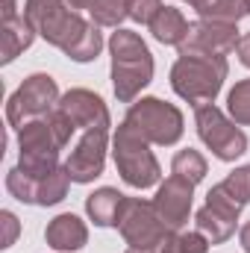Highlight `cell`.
<instances>
[{"label": "cell", "instance_id": "cell-1", "mask_svg": "<svg viewBox=\"0 0 250 253\" xmlns=\"http://www.w3.org/2000/svg\"><path fill=\"white\" fill-rule=\"evenodd\" d=\"M24 15L39 36H44L53 47L65 50L77 62H91L103 47L97 27L85 24L77 12H71L65 0H27Z\"/></svg>", "mask_w": 250, "mask_h": 253}, {"label": "cell", "instance_id": "cell-2", "mask_svg": "<svg viewBox=\"0 0 250 253\" xmlns=\"http://www.w3.org/2000/svg\"><path fill=\"white\" fill-rule=\"evenodd\" d=\"M112 47V83H115V94L121 103H129L153 77V56L147 50V44L129 33L118 30L109 42Z\"/></svg>", "mask_w": 250, "mask_h": 253}, {"label": "cell", "instance_id": "cell-3", "mask_svg": "<svg viewBox=\"0 0 250 253\" xmlns=\"http://www.w3.org/2000/svg\"><path fill=\"white\" fill-rule=\"evenodd\" d=\"M227 77V59L209 56V53H180V62L171 71V85L188 103L206 106L221 91V83Z\"/></svg>", "mask_w": 250, "mask_h": 253}, {"label": "cell", "instance_id": "cell-4", "mask_svg": "<svg viewBox=\"0 0 250 253\" xmlns=\"http://www.w3.org/2000/svg\"><path fill=\"white\" fill-rule=\"evenodd\" d=\"M121 236L132 251L141 253H171L174 245V230L162 224V218L156 215L153 203L138 200V197H126L121 206V218H118Z\"/></svg>", "mask_w": 250, "mask_h": 253}, {"label": "cell", "instance_id": "cell-5", "mask_svg": "<svg viewBox=\"0 0 250 253\" xmlns=\"http://www.w3.org/2000/svg\"><path fill=\"white\" fill-rule=\"evenodd\" d=\"M124 126L132 129L138 138L153 144H174L183 135V115L177 106L162 103L156 97H144L132 103L129 115L124 118Z\"/></svg>", "mask_w": 250, "mask_h": 253}, {"label": "cell", "instance_id": "cell-6", "mask_svg": "<svg viewBox=\"0 0 250 253\" xmlns=\"http://www.w3.org/2000/svg\"><path fill=\"white\" fill-rule=\"evenodd\" d=\"M65 144L47 118H36L21 126V171L30 177H47L56 171V156Z\"/></svg>", "mask_w": 250, "mask_h": 253}, {"label": "cell", "instance_id": "cell-7", "mask_svg": "<svg viewBox=\"0 0 250 253\" xmlns=\"http://www.w3.org/2000/svg\"><path fill=\"white\" fill-rule=\"evenodd\" d=\"M115 165L132 189H150L153 183H159V162L156 156L147 150V141L138 138L132 129L124 124L118 126L115 135Z\"/></svg>", "mask_w": 250, "mask_h": 253}, {"label": "cell", "instance_id": "cell-8", "mask_svg": "<svg viewBox=\"0 0 250 253\" xmlns=\"http://www.w3.org/2000/svg\"><path fill=\"white\" fill-rule=\"evenodd\" d=\"M56 103V83L47 74H33L24 80V85L9 97L6 106V118L15 129H21L24 124L36 121V118H47L53 112Z\"/></svg>", "mask_w": 250, "mask_h": 253}, {"label": "cell", "instance_id": "cell-9", "mask_svg": "<svg viewBox=\"0 0 250 253\" xmlns=\"http://www.w3.org/2000/svg\"><path fill=\"white\" fill-rule=\"evenodd\" d=\"M197 132L206 141V147L224 162H230V159H236L248 150V135L236 124H230L224 118V112L215 109L212 103L197 106Z\"/></svg>", "mask_w": 250, "mask_h": 253}, {"label": "cell", "instance_id": "cell-10", "mask_svg": "<svg viewBox=\"0 0 250 253\" xmlns=\"http://www.w3.org/2000/svg\"><path fill=\"white\" fill-rule=\"evenodd\" d=\"M242 206H245V203H239L230 191L218 183L215 189L209 191L206 206L197 212V230H200L212 245L227 242V239L233 236V230H236V221H239Z\"/></svg>", "mask_w": 250, "mask_h": 253}, {"label": "cell", "instance_id": "cell-11", "mask_svg": "<svg viewBox=\"0 0 250 253\" xmlns=\"http://www.w3.org/2000/svg\"><path fill=\"white\" fill-rule=\"evenodd\" d=\"M239 30L236 24H224V21H206L200 18L197 24L188 27L186 42L180 44V53H209V56H224L230 50H236L239 44Z\"/></svg>", "mask_w": 250, "mask_h": 253}, {"label": "cell", "instance_id": "cell-12", "mask_svg": "<svg viewBox=\"0 0 250 253\" xmlns=\"http://www.w3.org/2000/svg\"><path fill=\"white\" fill-rule=\"evenodd\" d=\"M103 159H106V129H85V135L80 138L65 165L71 183H91L94 177H100Z\"/></svg>", "mask_w": 250, "mask_h": 253}, {"label": "cell", "instance_id": "cell-13", "mask_svg": "<svg viewBox=\"0 0 250 253\" xmlns=\"http://www.w3.org/2000/svg\"><path fill=\"white\" fill-rule=\"evenodd\" d=\"M191 194H194V183H188L183 177H168L165 186L159 189L156 200H153V209L156 215L162 218L165 227L171 230H180L188 221V212H191Z\"/></svg>", "mask_w": 250, "mask_h": 253}, {"label": "cell", "instance_id": "cell-14", "mask_svg": "<svg viewBox=\"0 0 250 253\" xmlns=\"http://www.w3.org/2000/svg\"><path fill=\"white\" fill-rule=\"evenodd\" d=\"M56 106L71 118L74 126H85V129H106V126H109V112H106L103 100H100L97 94L85 91V88L68 91Z\"/></svg>", "mask_w": 250, "mask_h": 253}, {"label": "cell", "instance_id": "cell-15", "mask_svg": "<svg viewBox=\"0 0 250 253\" xmlns=\"http://www.w3.org/2000/svg\"><path fill=\"white\" fill-rule=\"evenodd\" d=\"M44 239L53 251H80L88 242V230L77 215H59L44 230Z\"/></svg>", "mask_w": 250, "mask_h": 253}, {"label": "cell", "instance_id": "cell-16", "mask_svg": "<svg viewBox=\"0 0 250 253\" xmlns=\"http://www.w3.org/2000/svg\"><path fill=\"white\" fill-rule=\"evenodd\" d=\"M0 39H3V62H12L21 50L33 44L36 27L27 21V15H12V18H3Z\"/></svg>", "mask_w": 250, "mask_h": 253}, {"label": "cell", "instance_id": "cell-17", "mask_svg": "<svg viewBox=\"0 0 250 253\" xmlns=\"http://www.w3.org/2000/svg\"><path fill=\"white\" fill-rule=\"evenodd\" d=\"M124 200L126 197L118 189H97L85 200V209H88V215L97 227H118Z\"/></svg>", "mask_w": 250, "mask_h": 253}, {"label": "cell", "instance_id": "cell-18", "mask_svg": "<svg viewBox=\"0 0 250 253\" xmlns=\"http://www.w3.org/2000/svg\"><path fill=\"white\" fill-rule=\"evenodd\" d=\"M188 24L186 18H183V12L180 9H174V6H162L159 12H156V18L150 21V33L156 36V42H162V44H183L188 36Z\"/></svg>", "mask_w": 250, "mask_h": 253}, {"label": "cell", "instance_id": "cell-19", "mask_svg": "<svg viewBox=\"0 0 250 253\" xmlns=\"http://www.w3.org/2000/svg\"><path fill=\"white\" fill-rule=\"evenodd\" d=\"M200 18L206 21H224V24H239V18H245L248 0H188Z\"/></svg>", "mask_w": 250, "mask_h": 253}, {"label": "cell", "instance_id": "cell-20", "mask_svg": "<svg viewBox=\"0 0 250 253\" xmlns=\"http://www.w3.org/2000/svg\"><path fill=\"white\" fill-rule=\"evenodd\" d=\"M68 168H56L47 177H36V206H53L68 194Z\"/></svg>", "mask_w": 250, "mask_h": 253}, {"label": "cell", "instance_id": "cell-21", "mask_svg": "<svg viewBox=\"0 0 250 253\" xmlns=\"http://www.w3.org/2000/svg\"><path fill=\"white\" fill-rule=\"evenodd\" d=\"M171 168H174V174L177 177H183L188 183H200L203 177H206V159L197 153V150H180L177 156H174V162H171Z\"/></svg>", "mask_w": 250, "mask_h": 253}, {"label": "cell", "instance_id": "cell-22", "mask_svg": "<svg viewBox=\"0 0 250 253\" xmlns=\"http://www.w3.org/2000/svg\"><path fill=\"white\" fill-rule=\"evenodd\" d=\"M88 9L100 27H118L124 18H129V0H94Z\"/></svg>", "mask_w": 250, "mask_h": 253}, {"label": "cell", "instance_id": "cell-23", "mask_svg": "<svg viewBox=\"0 0 250 253\" xmlns=\"http://www.w3.org/2000/svg\"><path fill=\"white\" fill-rule=\"evenodd\" d=\"M227 109H230V115H233L236 124H250V80H242L230 91Z\"/></svg>", "mask_w": 250, "mask_h": 253}, {"label": "cell", "instance_id": "cell-24", "mask_svg": "<svg viewBox=\"0 0 250 253\" xmlns=\"http://www.w3.org/2000/svg\"><path fill=\"white\" fill-rule=\"evenodd\" d=\"M209 239H203V233H183V236H174V245L171 253H206Z\"/></svg>", "mask_w": 250, "mask_h": 253}, {"label": "cell", "instance_id": "cell-25", "mask_svg": "<svg viewBox=\"0 0 250 253\" xmlns=\"http://www.w3.org/2000/svg\"><path fill=\"white\" fill-rule=\"evenodd\" d=\"M159 9H162V0H129V18L138 24H150Z\"/></svg>", "mask_w": 250, "mask_h": 253}, {"label": "cell", "instance_id": "cell-26", "mask_svg": "<svg viewBox=\"0 0 250 253\" xmlns=\"http://www.w3.org/2000/svg\"><path fill=\"white\" fill-rule=\"evenodd\" d=\"M0 218H3V221H0V224H3V245H0V248H9V245L15 242V236H18V218H15L12 212H3Z\"/></svg>", "mask_w": 250, "mask_h": 253}, {"label": "cell", "instance_id": "cell-27", "mask_svg": "<svg viewBox=\"0 0 250 253\" xmlns=\"http://www.w3.org/2000/svg\"><path fill=\"white\" fill-rule=\"evenodd\" d=\"M236 53H239L242 65H248V68H250V33H245V36L239 39V44H236Z\"/></svg>", "mask_w": 250, "mask_h": 253}, {"label": "cell", "instance_id": "cell-28", "mask_svg": "<svg viewBox=\"0 0 250 253\" xmlns=\"http://www.w3.org/2000/svg\"><path fill=\"white\" fill-rule=\"evenodd\" d=\"M239 239H242V248L250 253V221L245 224V227H242V236H239Z\"/></svg>", "mask_w": 250, "mask_h": 253}, {"label": "cell", "instance_id": "cell-29", "mask_svg": "<svg viewBox=\"0 0 250 253\" xmlns=\"http://www.w3.org/2000/svg\"><path fill=\"white\" fill-rule=\"evenodd\" d=\"M94 0H65V6H71V9H88Z\"/></svg>", "mask_w": 250, "mask_h": 253}, {"label": "cell", "instance_id": "cell-30", "mask_svg": "<svg viewBox=\"0 0 250 253\" xmlns=\"http://www.w3.org/2000/svg\"><path fill=\"white\" fill-rule=\"evenodd\" d=\"M248 9H250V0H248Z\"/></svg>", "mask_w": 250, "mask_h": 253}, {"label": "cell", "instance_id": "cell-31", "mask_svg": "<svg viewBox=\"0 0 250 253\" xmlns=\"http://www.w3.org/2000/svg\"><path fill=\"white\" fill-rule=\"evenodd\" d=\"M129 253H138V251H129Z\"/></svg>", "mask_w": 250, "mask_h": 253}]
</instances>
